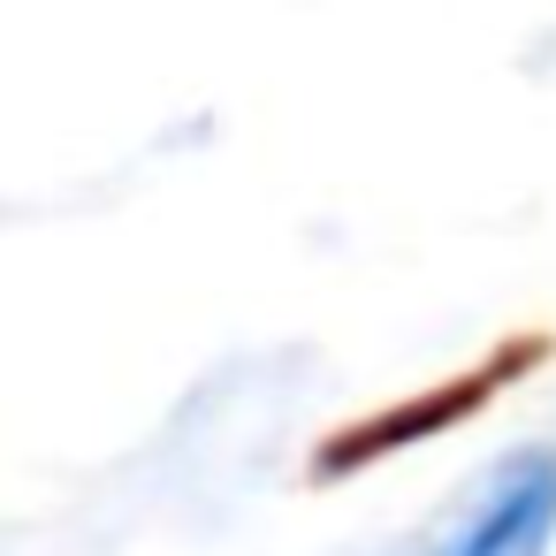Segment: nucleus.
<instances>
[{"instance_id":"1","label":"nucleus","mask_w":556,"mask_h":556,"mask_svg":"<svg viewBox=\"0 0 556 556\" xmlns=\"http://www.w3.org/2000/svg\"><path fill=\"white\" fill-rule=\"evenodd\" d=\"M548 541H556V457H510L442 556H548Z\"/></svg>"}]
</instances>
